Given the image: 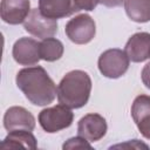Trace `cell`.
I'll list each match as a JSON object with an SVG mask.
<instances>
[{
    "label": "cell",
    "mask_w": 150,
    "mask_h": 150,
    "mask_svg": "<svg viewBox=\"0 0 150 150\" xmlns=\"http://www.w3.org/2000/svg\"><path fill=\"white\" fill-rule=\"evenodd\" d=\"M15 81L26 98L35 105H47L52 103L57 95V88L54 81L40 66L19 70Z\"/></svg>",
    "instance_id": "obj_1"
},
{
    "label": "cell",
    "mask_w": 150,
    "mask_h": 150,
    "mask_svg": "<svg viewBox=\"0 0 150 150\" xmlns=\"http://www.w3.org/2000/svg\"><path fill=\"white\" fill-rule=\"evenodd\" d=\"M90 91V76L83 70H71L57 86V100L59 103L70 109H77L87 104Z\"/></svg>",
    "instance_id": "obj_2"
},
{
    "label": "cell",
    "mask_w": 150,
    "mask_h": 150,
    "mask_svg": "<svg viewBox=\"0 0 150 150\" xmlns=\"http://www.w3.org/2000/svg\"><path fill=\"white\" fill-rule=\"evenodd\" d=\"M74 115L70 108L57 104L52 108H46L39 114V123L41 128L49 134L57 132L62 129H66L71 125Z\"/></svg>",
    "instance_id": "obj_3"
},
{
    "label": "cell",
    "mask_w": 150,
    "mask_h": 150,
    "mask_svg": "<svg viewBox=\"0 0 150 150\" xmlns=\"http://www.w3.org/2000/svg\"><path fill=\"white\" fill-rule=\"evenodd\" d=\"M129 57L124 50L111 48L103 52L98 57V69L108 79H118L129 68Z\"/></svg>",
    "instance_id": "obj_4"
},
{
    "label": "cell",
    "mask_w": 150,
    "mask_h": 150,
    "mask_svg": "<svg viewBox=\"0 0 150 150\" xmlns=\"http://www.w3.org/2000/svg\"><path fill=\"white\" fill-rule=\"evenodd\" d=\"M64 32L71 42L76 45H86L95 36V21L88 14H80L67 22Z\"/></svg>",
    "instance_id": "obj_5"
},
{
    "label": "cell",
    "mask_w": 150,
    "mask_h": 150,
    "mask_svg": "<svg viewBox=\"0 0 150 150\" xmlns=\"http://www.w3.org/2000/svg\"><path fill=\"white\" fill-rule=\"evenodd\" d=\"M23 28L30 35L39 39L53 38L57 32V22L41 13L39 8L30 9L28 16L23 21Z\"/></svg>",
    "instance_id": "obj_6"
},
{
    "label": "cell",
    "mask_w": 150,
    "mask_h": 150,
    "mask_svg": "<svg viewBox=\"0 0 150 150\" xmlns=\"http://www.w3.org/2000/svg\"><path fill=\"white\" fill-rule=\"evenodd\" d=\"M79 136L89 142L101 139L107 132V122L103 116L98 114H88L83 116L77 124Z\"/></svg>",
    "instance_id": "obj_7"
},
{
    "label": "cell",
    "mask_w": 150,
    "mask_h": 150,
    "mask_svg": "<svg viewBox=\"0 0 150 150\" xmlns=\"http://www.w3.org/2000/svg\"><path fill=\"white\" fill-rule=\"evenodd\" d=\"M13 57L19 64L33 66L36 64L40 56V43L30 38H21L13 46Z\"/></svg>",
    "instance_id": "obj_8"
},
{
    "label": "cell",
    "mask_w": 150,
    "mask_h": 150,
    "mask_svg": "<svg viewBox=\"0 0 150 150\" xmlns=\"http://www.w3.org/2000/svg\"><path fill=\"white\" fill-rule=\"evenodd\" d=\"M4 127L6 130H28L35 128L34 116L22 107H11L4 116Z\"/></svg>",
    "instance_id": "obj_9"
},
{
    "label": "cell",
    "mask_w": 150,
    "mask_h": 150,
    "mask_svg": "<svg viewBox=\"0 0 150 150\" xmlns=\"http://www.w3.org/2000/svg\"><path fill=\"white\" fill-rule=\"evenodd\" d=\"M30 12L29 0H2L0 7L1 19L9 25H19L26 20Z\"/></svg>",
    "instance_id": "obj_10"
},
{
    "label": "cell",
    "mask_w": 150,
    "mask_h": 150,
    "mask_svg": "<svg viewBox=\"0 0 150 150\" xmlns=\"http://www.w3.org/2000/svg\"><path fill=\"white\" fill-rule=\"evenodd\" d=\"M124 52L132 62H143L150 59V34L145 32L134 34L128 40Z\"/></svg>",
    "instance_id": "obj_11"
},
{
    "label": "cell",
    "mask_w": 150,
    "mask_h": 150,
    "mask_svg": "<svg viewBox=\"0 0 150 150\" xmlns=\"http://www.w3.org/2000/svg\"><path fill=\"white\" fill-rule=\"evenodd\" d=\"M39 9L50 19H60L77 12L74 0H39Z\"/></svg>",
    "instance_id": "obj_12"
},
{
    "label": "cell",
    "mask_w": 150,
    "mask_h": 150,
    "mask_svg": "<svg viewBox=\"0 0 150 150\" xmlns=\"http://www.w3.org/2000/svg\"><path fill=\"white\" fill-rule=\"evenodd\" d=\"M1 150L8 149H36V139L28 130H12L0 144Z\"/></svg>",
    "instance_id": "obj_13"
},
{
    "label": "cell",
    "mask_w": 150,
    "mask_h": 150,
    "mask_svg": "<svg viewBox=\"0 0 150 150\" xmlns=\"http://www.w3.org/2000/svg\"><path fill=\"white\" fill-rule=\"evenodd\" d=\"M124 8L132 21H150V0H124Z\"/></svg>",
    "instance_id": "obj_14"
},
{
    "label": "cell",
    "mask_w": 150,
    "mask_h": 150,
    "mask_svg": "<svg viewBox=\"0 0 150 150\" xmlns=\"http://www.w3.org/2000/svg\"><path fill=\"white\" fill-rule=\"evenodd\" d=\"M63 55V45L55 38H47L40 42V56L42 60L53 62Z\"/></svg>",
    "instance_id": "obj_15"
},
{
    "label": "cell",
    "mask_w": 150,
    "mask_h": 150,
    "mask_svg": "<svg viewBox=\"0 0 150 150\" xmlns=\"http://www.w3.org/2000/svg\"><path fill=\"white\" fill-rule=\"evenodd\" d=\"M131 116L135 123H138L142 118L150 116V96L138 95L131 105Z\"/></svg>",
    "instance_id": "obj_16"
},
{
    "label": "cell",
    "mask_w": 150,
    "mask_h": 150,
    "mask_svg": "<svg viewBox=\"0 0 150 150\" xmlns=\"http://www.w3.org/2000/svg\"><path fill=\"white\" fill-rule=\"evenodd\" d=\"M62 148L64 150H74V149H91V145L89 144V141H87L86 138L77 136V137H73L69 138L63 145Z\"/></svg>",
    "instance_id": "obj_17"
},
{
    "label": "cell",
    "mask_w": 150,
    "mask_h": 150,
    "mask_svg": "<svg viewBox=\"0 0 150 150\" xmlns=\"http://www.w3.org/2000/svg\"><path fill=\"white\" fill-rule=\"evenodd\" d=\"M74 4L77 11H93L97 6L98 0H74Z\"/></svg>",
    "instance_id": "obj_18"
},
{
    "label": "cell",
    "mask_w": 150,
    "mask_h": 150,
    "mask_svg": "<svg viewBox=\"0 0 150 150\" xmlns=\"http://www.w3.org/2000/svg\"><path fill=\"white\" fill-rule=\"evenodd\" d=\"M137 124V128L139 130V132L148 139H150V116L142 118Z\"/></svg>",
    "instance_id": "obj_19"
},
{
    "label": "cell",
    "mask_w": 150,
    "mask_h": 150,
    "mask_svg": "<svg viewBox=\"0 0 150 150\" xmlns=\"http://www.w3.org/2000/svg\"><path fill=\"white\" fill-rule=\"evenodd\" d=\"M115 149V148H122V149H129V148H131V149H148V145L146 144H144V143H142V142H138L137 139H134V141H131V142H127V143H124V144H117V145H114V146H111L110 149Z\"/></svg>",
    "instance_id": "obj_20"
},
{
    "label": "cell",
    "mask_w": 150,
    "mask_h": 150,
    "mask_svg": "<svg viewBox=\"0 0 150 150\" xmlns=\"http://www.w3.org/2000/svg\"><path fill=\"white\" fill-rule=\"evenodd\" d=\"M141 76H142L143 84H144L148 89H150V61L144 66V68H143V70H142Z\"/></svg>",
    "instance_id": "obj_21"
},
{
    "label": "cell",
    "mask_w": 150,
    "mask_h": 150,
    "mask_svg": "<svg viewBox=\"0 0 150 150\" xmlns=\"http://www.w3.org/2000/svg\"><path fill=\"white\" fill-rule=\"evenodd\" d=\"M124 0H98V4H102L107 7H117L121 6Z\"/></svg>",
    "instance_id": "obj_22"
}]
</instances>
